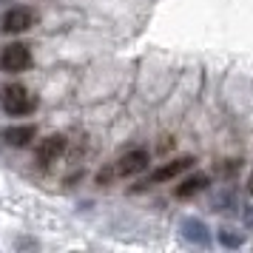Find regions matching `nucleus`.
Wrapping results in <instances>:
<instances>
[{
	"mask_svg": "<svg viewBox=\"0 0 253 253\" xmlns=\"http://www.w3.org/2000/svg\"><path fill=\"white\" fill-rule=\"evenodd\" d=\"M245 225H248V228H253V205L245 211Z\"/></svg>",
	"mask_w": 253,
	"mask_h": 253,
	"instance_id": "obj_11",
	"label": "nucleus"
},
{
	"mask_svg": "<svg viewBox=\"0 0 253 253\" xmlns=\"http://www.w3.org/2000/svg\"><path fill=\"white\" fill-rule=\"evenodd\" d=\"M219 242H222L225 248H239L242 236H239V233H230V230H219Z\"/></svg>",
	"mask_w": 253,
	"mask_h": 253,
	"instance_id": "obj_10",
	"label": "nucleus"
},
{
	"mask_svg": "<svg viewBox=\"0 0 253 253\" xmlns=\"http://www.w3.org/2000/svg\"><path fill=\"white\" fill-rule=\"evenodd\" d=\"M194 157H176V160H171L168 165H162L160 171H154V182H168V179H173V176H179L182 171H188L191 165H194Z\"/></svg>",
	"mask_w": 253,
	"mask_h": 253,
	"instance_id": "obj_6",
	"label": "nucleus"
},
{
	"mask_svg": "<svg viewBox=\"0 0 253 253\" xmlns=\"http://www.w3.org/2000/svg\"><path fill=\"white\" fill-rule=\"evenodd\" d=\"M63 151H66V137L63 134H51L48 139H43V145L37 148V162L40 165H51V162H57L63 157Z\"/></svg>",
	"mask_w": 253,
	"mask_h": 253,
	"instance_id": "obj_4",
	"label": "nucleus"
},
{
	"mask_svg": "<svg viewBox=\"0 0 253 253\" xmlns=\"http://www.w3.org/2000/svg\"><path fill=\"white\" fill-rule=\"evenodd\" d=\"M208 185V176H202V173H196V176H188L179 188H176V196L179 199H191L194 194H199L202 188Z\"/></svg>",
	"mask_w": 253,
	"mask_h": 253,
	"instance_id": "obj_9",
	"label": "nucleus"
},
{
	"mask_svg": "<svg viewBox=\"0 0 253 253\" xmlns=\"http://www.w3.org/2000/svg\"><path fill=\"white\" fill-rule=\"evenodd\" d=\"M248 191L253 194V171H251V176H248Z\"/></svg>",
	"mask_w": 253,
	"mask_h": 253,
	"instance_id": "obj_12",
	"label": "nucleus"
},
{
	"mask_svg": "<svg viewBox=\"0 0 253 253\" xmlns=\"http://www.w3.org/2000/svg\"><path fill=\"white\" fill-rule=\"evenodd\" d=\"M182 236L188 242H194V245H208L211 242V233H208V228H205V222L202 219H194V216H188V219H182Z\"/></svg>",
	"mask_w": 253,
	"mask_h": 253,
	"instance_id": "obj_7",
	"label": "nucleus"
},
{
	"mask_svg": "<svg viewBox=\"0 0 253 253\" xmlns=\"http://www.w3.org/2000/svg\"><path fill=\"white\" fill-rule=\"evenodd\" d=\"M35 134H37L35 126H12V128L3 131V139H6L12 148H26V145L35 139Z\"/></svg>",
	"mask_w": 253,
	"mask_h": 253,
	"instance_id": "obj_8",
	"label": "nucleus"
},
{
	"mask_svg": "<svg viewBox=\"0 0 253 253\" xmlns=\"http://www.w3.org/2000/svg\"><path fill=\"white\" fill-rule=\"evenodd\" d=\"M0 105H3V111L9 117H26L32 114L37 108V97L26 85H6L3 88V94H0Z\"/></svg>",
	"mask_w": 253,
	"mask_h": 253,
	"instance_id": "obj_1",
	"label": "nucleus"
},
{
	"mask_svg": "<svg viewBox=\"0 0 253 253\" xmlns=\"http://www.w3.org/2000/svg\"><path fill=\"white\" fill-rule=\"evenodd\" d=\"M148 168V151H128L123 160L117 162V176H134V173Z\"/></svg>",
	"mask_w": 253,
	"mask_h": 253,
	"instance_id": "obj_5",
	"label": "nucleus"
},
{
	"mask_svg": "<svg viewBox=\"0 0 253 253\" xmlns=\"http://www.w3.org/2000/svg\"><path fill=\"white\" fill-rule=\"evenodd\" d=\"M0 69L9 74H20V71L32 69V51L23 43H9L0 51Z\"/></svg>",
	"mask_w": 253,
	"mask_h": 253,
	"instance_id": "obj_2",
	"label": "nucleus"
},
{
	"mask_svg": "<svg viewBox=\"0 0 253 253\" xmlns=\"http://www.w3.org/2000/svg\"><path fill=\"white\" fill-rule=\"evenodd\" d=\"M37 23V12L35 9H26V6H14L3 14L0 20V29L9 32V35H20V32H29L32 26Z\"/></svg>",
	"mask_w": 253,
	"mask_h": 253,
	"instance_id": "obj_3",
	"label": "nucleus"
}]
</instances>
